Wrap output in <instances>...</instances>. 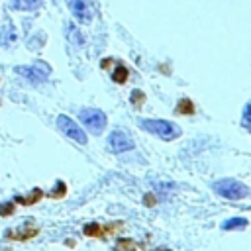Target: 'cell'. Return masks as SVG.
Returning <instances> with one entry per match:
<instances>
[{
  "mask_svg": "<svg viewBox=\"0 0 251 251\" xmlns=\"http://www.w3.org/2000/svg\"><path fill=\"white\" fill-rule=\"evenodd\" d=\"M139 126L145 131H149V133H153V135H157V137H161L165 141H171V139H175V137L180 135V127L175 126V124H171V122H167V120L143 118V120H139Z\"/></svg>",
  "mask_w": 251,
  "mask_h": 251,
  "instance_id": "obj_1",
  "label": "cell"
},
{
  "mask_svg": "<svg viewBox=\"0 0 251 251\" xmlns=\"http://www.w3.org/2000/svg\"><path fill=\"white\" fill-rule=\"evenodd\" d=\"M214 190L220 196L229 198V200H241V198H245L249 194V188L243 182L235 180V178H224V180L214 182Z\"/></svg>",
  "mask_w": 251,
  "mask_h": 251,
  "instance_id": "obj_2",
  "label": "cell"
},
{
  "mask_svg": "<svg viewBox=\"0 0 251 251\" xmlns=\"http://www.w3.org/2000/svg\"><path fill=\"white\" fill-rule=\"evenodd\" d=\"M78 118L88 127V131H92L94 135L102 133L104 127H106V122H108L106 120V114L102 110H96V108H84V110H80Z\"/></svg>",
  "mask_w": 251,
  "mask_h": 251,
  "instance_id": "obj_3",
  "label": "cell"
},
{
  "mask_svg": "<svg viewBox=\"0 0 251 251\" xmlns=\"http://www.w3.org/2000/svg\"><path fill=\"white\" fill-rule=\"evenodd\" d=\"M16 73L35 84V82H43V80L49 76L51 67H49L47 63H43V61H37V63L27 65V67H16Z\"/></svg>",
  "mask_w": 251,
  "mask_h": 251,
  "instance_id": "obj_4",
  "label": "cell"
},
{
  "mask_svg": "<svg viewBox=\"0 0 251 251\" xmlns=\"http://www.w3.org/2000/svg\"><path fill=\"white\" fill-rule=\"evenodd\" d=\"M57 127L67 135V137H71L73 141H76V143H80V145H84L86 143V133H84V129L75 122V120H71L69 116H59L57 118Z\"/></svg>",
  "mask_w": 251,
  "mask_h": 251,
  "instance_id": "obj_5",
  "label": "cell"
},
{
  "mask_svg": "<svg viewBox=\"0 0 251 251\" xmlns=\"http://www.w3.org/2000/svg\"><path fill=\"white\" fill-rule=\"evenodd\" d=\"M108 147L114 153H124V151L133 149V141L126 131H112L108 137Z\"/></svg>",
  "mask_w": 251,
  "mask_h": 251,
  "instance_id": "obj_6",
  "label": "cell"
},
{
  "mask_svg": "<svg viewBox=\"0 0 251 251\" xmlns=\"http://www.w3.org/2000/svg\"><path fill=\"white\" fill-rule=\"evenodd\" d=\"M69 6H71L73 16L80 24H90L92 22V6H90V0H69Z\"/></svg>",
  "mask_w": 251,
  "mask_h": 251,
  "instance_id": "obj_7",
  "label": "cell"
},
{
  "mask_svg": "<svg viewBox=\"0 0 251 251\" xmlns=\"http://www.w3.org/2000/svg\"><path fill=\"white\" fill-rule=\"evenodd\" d=\"M37 235V227L29 226V227H22V229H10L6 231V237L8 239H16V241H25V239H31Z\"/></svg>",
  "mask_w": 251,
  "mask_h": 251,
  "instance_id": "obj_8",
  "label": "cell"
},
{
  "mask_svg": "<svg viewBox=\"0 0 251 251\" xmlns=\"http://www.w3.org/2000/svg\"><path fill=\"white\" fill-rule=\"evenodd\" d=\"M41 196H43V192H41L39 188H33L27 196H16L14 200L20 202V204H24V206H33V204H37V202L41 200Z\"/></svg>",
  "mask_w": 251,
  "mask_h": 251,
  "instance_id": "obj_9",
  "label": "cell"
},
{
  "mask_svg": "<svg viewBox=\"0 0 251 251\" xmlns=\"http://www.w3.org/2000/svg\"><path fill=\"white\" fill-rule=\"evenodd\" d=\"M10 6L14 10H33L37 6V0H10Z\"/></svg>",
  "mask_w": 251,
  "mask_h": 251,
  "instance_id": "obj_10",
  "label": "cell"
},
{
  "mask_svg": "<svg viewBox=\"0 0 251 251\" xmlns=\"http://www.w3.org/2000/svg\"><path fill=\"white\" fill-rule=\"evenodd\" d=\"M247 226V220L245 218H231L227 222H224V229H243Z\"/></svg>",
  "mask_w": 251,
  "mask_h": 251,
  "instance_id": "obj_11",
  "label": "cell"
},
{
  "mask_svg": "<svg viewBox=\"0 0 251 251\" xmlns=\"http://www.w3.org/2000/svg\"><path fill=\"white\" fill-rule=\"evenodd\" d=\"M112 78H114V82H118V84H124V82L127 80V69H126L124 65L116 67V71L112 73Z\"/></svg>",
  "mask_w": 251,
  "mask_h": 251,
  "instance_id": "obj_12",
  "label": "cell"
},
{
  "mask_svg": "<svg viewBox=\"0 0 251 251\" xmlns=\"http://www.w3.org/2000/svg\"><path fill=\"white\" fill-rule=\"evenodd\" d=\"M176 112H178V114H192V112H194V104H192L188 98H182V100H178V104H176Z\"/></svg>",
  "mask_w": 251,
  "mask_h": 251,
  "instance_id": "obj_13",
  "label": "cell"
},
{
  "mask_svg": "<svg viewBox=\"0 0 251 251\" xmlns=\"http://www.w3.org/2000/svg\"><path fill=\"white\" fill-rule=\"evenodd\" d=\"M84 233L90 235V237H102L104 235V227L98 226V224H88V226H84Z\"/></svg>",
  "mask_w": 251,
  "mask_h": 251,
  "instance_id": "obj_14",
  "label": "cell"
},
{
  "mask_svg": "<svg viewBox=\"0 0 251 251\" xmlns=\"http://www.w3.org/2000/svg\"><path fill=\"white\" fill-rule=\"evenodd\" d=\"M116 251H135V243L131 239H118Z\"/></svg>",
  "mask_w": 251,
  "mask_h": 251,
  "instance_id": "obj_15",
  "label": "cell"
},
{
  "mask_svg": "<svg viewBox=\"0 0 251 251\" xmlns=\"http://www.w3.org/2000/svg\"><path fill=\"white\" fill-rule=\"evenodd\" d=\"M14 39H16V35H14V27H12V25H6V27H4V33H2L0 43H2V45H6V43H12Z\"/></svg>",
  "mask_w": 251,
  "mask_h": 251,
  "instance_id": "obj_16",
  "label": "cell"
},
{
  "mask_svg": "<svg viewBox=\"0 0 251 251\" xmlns=\"http://www.w3.org/2000/svg\"><path fill=\"white\" fill-rule=\"evenodd\" d=\"M67 33H69V37H71V41H73V43L82 45V35L76 31V27H75V25H67Z\"/></svg>",
  "mask_w": 251,
  "mask_h": 251,
  "instance_id": "obj_17",
  "label": "cell"
},
{
  "mask_svg": "<svg viewBox=\"0 0 251 251\" xmlns=\"http://www.w3.org/2000/svg\"><path fill=\"white\" fill-rule=\"evenodd\" d=\"M65 192H67V186H65V182H63V180H59V182L55 184V188L51 190V194H49V196H51V198H63V196H65Z\"/></svg>",
  "mask_w": 251,
  "mask_h": 251,
  "instance_id": "obj_18",
  "label": "cell"
},
{
  "mask_svg": "<svg viewBox=\"0 0 251 251\" xmlns=\"http://www.w3.org/2000/svg\"><path fill=\"white\" fill-rule=\"evenodd\" d=\"M14 202H2L0 204V216H10V214H14Z\"/></svg>",
  "mask_w": 251,
  "mask_h": 251,
  "instance_id": "obj_19",
  "label": "cell"
},
{
  "mask_svg": "<svg viewBox=\"0 0 251 251\" xmlns=\"http://www.w3.org/2000/svg\"><path fill=\"white\" fill-rule=\"evenodd\" d=\"M243 124L247 127H251V102H247L245 108H243Z\"/></svg>",
  "mask_w": 251,
  "mask_h": 251,
  "instance_id": "obj_20",
  "label": "cell"
},
{
  "mask_svg": "<svg viewBox=\"0 0 251 251\" xmlns=\"http://www.w3.org/2000/svg\"><path fill=\"white\" fill-rule=\"evenodd\" d=\"M143 100H145V96H143V92H141V90H133V92H131V102H133L135 106L143 104Z\"/></svg>",
  "mask_w": 251,
  "mask_h": 251,
  "instance_id": "obj_21",
  "label": "cell"
}]
</instances>
